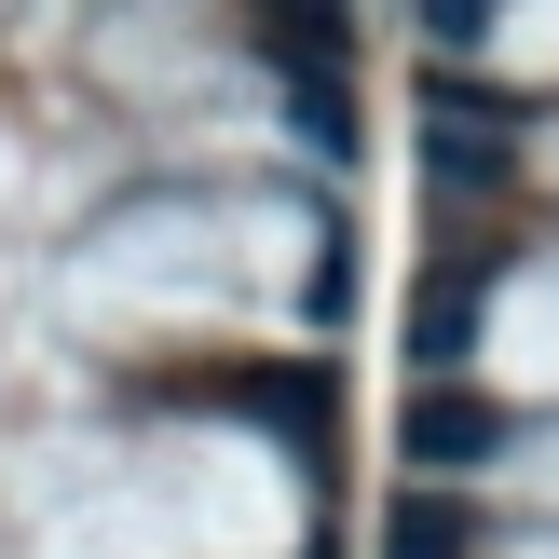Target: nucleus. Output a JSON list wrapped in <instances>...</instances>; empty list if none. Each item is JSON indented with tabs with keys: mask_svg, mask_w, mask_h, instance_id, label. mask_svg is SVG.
<instances>
[{
	"mask_svg": "<svg viewBox=\"0 0 559 559\" xmlns=\"http://www.w3.org/2000/svg\"><path fill=\"white\" fill-rule=\"evenodd\" d=\"M491 437H506L491 409H451V396H424V409H409V451H424V464H478Z\"/></svg>",
	"mask_w": 559,
	"mask_h": 559,
	"instance_id": "1",
	"label": "nucleus"
}]
</instances>
